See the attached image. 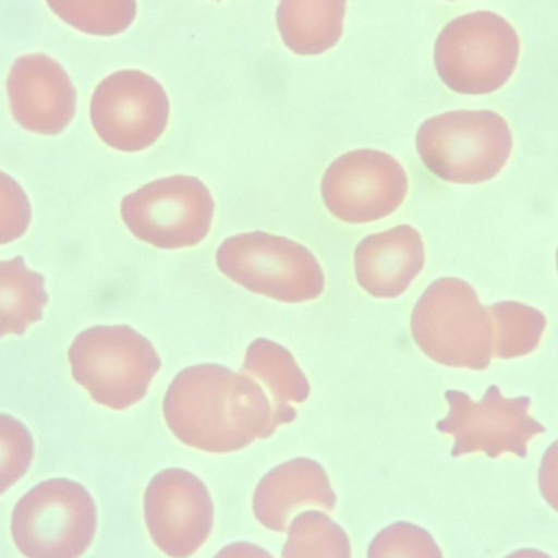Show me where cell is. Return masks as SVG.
I'll use <instances>...</instances> for the list:
<instances>
[{"label":"cell","instance_id":"cell-1","mask_svg":"<svg viewBox=\"0 0 558 558\" xmlns=\"http://www.w3.org/2000/svg\"><path fill=\"white\" fill-rule=\"evenodd\" d=\"M172 435L189 448L231 454L279 428L264 387L221 364H196L177 374L163 399Z\"/></svg>","mask_w":558,"mask_h":558},{"label":"cell","instance_id":"cell-2","mask_svg":"<svg viewBox=\"0 0 558 558\" xmlns=\"http://www.w3.org/2000/svg\"><path fill=\"white\" fill-rule=\"evenodd\" d=\"M412 337L435 363L484 371L494 357V320L469 282L436 279L413 307Z\"/></svg>","mask_w":558,"mask_h":558},{"label":"cell","instance_id":"cell-3","mask_svg":"<svg viewBox=\"0 0 558 558\" xmlns=\"http://www.w3.org/2000/svg\"><path fill=\"white\" fill-rule=\"evenodd\" d=\"M72 377L98 405L131 409L149 392L162 367L154 344L130 325H97L69 348Z\"/></svg>","mask_w":558,"mask_h":558},{"label":"cell","instance_id":"cell-4","mask_svg":"<svg viewBox=\"0 0 558 558\" xmlns=\"http://www.w3.org/2000/svg\"><path fill=\"white\" fill-rule=\"evenodd\" d=\"M513 136L490 110H458L429 118L416 133V150L429 172L459 185L490 182L507 166Z\"/></svg>","mask_w":558,"mask_h":558},{"label":"cell","instance_id":"cell-5","mask_svg":"<svg viewBox=\"0 0 558 558\" xmlns=\"http://www.w3.org/2000/svg\"><path fill=\"white\" fill-rule=\"evenodd\" d=\"M521 39L504 16L490 10L449 22L435 45V65L446 87L464 95L500 90L518 68Z\"/></svg>","mask_w":558,"mask_h":558},{"label":"cell","instance_id":"cell-6","mask_svg":"<svg viewBox=\"0 0 558 558\" xmlns=\"http://www.w3.org/2000/svg\"><path fill=\"white\" fill-rule=\"evenodd\" d=\"M98 511L90 492L71 478H51L13 508L10 534L25 558H81L90 549Z\"/></svg>","mask_w":558,"mask_h":558},{"label":"cell","instance_id":"cell-7","mask_svg":"<svg viewBox=\"0 0 558 558\" xmlns=\"http://www.w3.org/2000/svg\"><path fill=\"white\" fill-rule=\"evenodd\" d=\"M216 264L235 284L284 304L315 301L325 289L324 270L305 245L267 232L232 235L219 245Z\"/></svg>","mask_w":558,"mask_h":558},{"label":"cell","instance_id":"cell-8","mask_svg":"<svg viewBox=\"0 0 558 558\" xmlns=\"http://www.w3.org/2000/svg\"><path fill=\"white\" fill-rule=\"evenodd\" d=\"M215 211L208 186L190 175L147 183L121 202V218L131 234L162 251L202 244L211 231Z\"/></svg>","mask_w":558,"mask_h":558},{"label":"cell","instance_id":"cell-9","mask_svg":"<svg viewBox=\"0 0 558 558\" xmlns=\"http://www.w3.org/2000/svg\"><path fill=\"white\" fill-rule=\"evenodd\" d=\"M325 208L347 225L389 218L405 202L409 177L402 163L376 149H357L335 159L320 185Z\"/></svg>","mask_w":558,"mask_h":558},{"label":"cell","instance_id":"cell-10","mask_svg":"<svg viewBox=\"0 0 558 558\" xmlns=\"http://www.w3.org/2000/svg\"><path fill=\"white\" fill-rule=\"evenodd\" d=\"M170 101L166 88L146 72L118 71L98 84L92 95L90 121L111 149L141 153L166 133Z\"/></svg>","mask_w":558,"mask_h":558},{"label":"cell","instance_id":"cell-11","mask_svg":"<svg viewBox=\"0 0 558 558\" xmlns=\"http://www.w3.org/2000/svg\"><path fill=\"white\" fill-rule=\"evenodd\" d=\"M445 397L449 413L436 428L454 438L452 458L484 452L495 459L511 452L524 459L531 439L546 432L530 415L531 399H507L497 386H492L481 402L459 390H448Z\"/></svg>","mask_w":558,"mask_h":558},{"label":"cell","instance_id":"cell-12","mask_svg":"<svg viewBox=\"0 0 558 558\" xmlns=\"http://www.w3.org/2000/svg\"><path fill=\"white\" fill-rule=\"evenodd\" d=\"M144 520L160 553L190 558L211 534L215 504L202 478L185 469H166L147 485Z\"/></svg>","mask_w":558,"mask_h":558},{"label":"cell","instance_id":"cell-13","mask_svg":"<svg viewBox=\"0 0 558 558\" xmlns=\"http://www.w3.org/2000/svg\"><path fill=\"white\" fill-rule=\"evenodd\" d=\"M7 94L13 120L28 133L58 136L74 120L77 92L64 68L49 56L16 59Z\"/></svg>","mask_w":558,"mask_h":558},{"label":"cell","instance_id":"cell-14","mask_svg":"<svg viewBox=\"0 0 558 558\" xmlns=\"http://www.w3.org/2000/svg\"><path fill=\"white\" fill-rule=\"evenodd\" d=\"M425 267V244L410 226L367 235L354 251L356 281L376 299H396Z\"/></svg>","mask_w":558,"mask_h":558},{"label":"cell","instance_id":"cell-15","mask_svg":"<svg viewBox=\"0 0 558 558\" xmlns=\"http://www.w3.org/2000/svg\"><path fill=\"white\" fill-rule=\"evenodd\" d=\"M252 507L262 526L286 533L292 513L305 507L333 511L337 495L318 462L298 458L278 465L262 478Z\"/></svg>","mask_w":558,"mask_h":558},{"label":"cell","instance_id":"cell-16","mask_svg":"<svg viewBox=\"0 0 558 558\" xmlns=\"http://www.w3.org/2000/svg\"><path fill=\"white\" fill-rule=\"evenodd\" d=\"M344 15L347 0H279L278 32L294 54H324L340 41Z\"/></svg>","mask_w":558,"mask_h":558},{"label":"cell","instance_id":"cell-17","mask_svg":"<svg viewBox=\"0 0 558 558\" xmlns=\"http://www.w3.org/2000/svg\"><path fill=\"white\" fill-rule=\"evenodd\" d=\"M242 373L267 387L279 426L294 422L298 412L292 405L304 403L311 396L307 377L295 363L291 351L277 341L267 338L252 341L245 353Z\"/></svg>","mask_w":558,"mask_h":558},{"label":"cell","instance_id":"cell-18","mask_svg":"<svg viewBox=\"0 0 558 558\" xmlns=\"http://www.w3.org/2000/svg\"><path fill=\"white\" fill-rule=\"evenodd\" d=\"M48 301L45 277L29 270L25 258L0 262V338L25 333L41 320Z\"/></svg>","mask_w":558,"mask_h":558},{"label":"cell","instance_id":"cell-19","mask_svg":"<svg viewBox=\"0 0 558 558\" xmlns=\"http://www.w3.org/2000/svg\"><path fill=\"white\" fill-rule=\"evenodd\" d=\"M488 311L494 320V356L513 360L539 347L547 327L543 312L520 302H500Z\"/></svg>","mask_w":558,"mask_h":558},{"label":"cell","instance_id":"cell-20","mask_svg":"<svg viewBox=\"0 0 558 558\" xmlns=\"http://www.w3.org/2000/svg\"><path fill=\"white\" fill-rule=\"evenodd\" d=\"M46 3L62 22L92 36L121 35L137 15L136 0H46Z\"/></svg>","mask_w":558,"mask_h":558},{"label":"cell","instance_id":"cell-21","mask_svg":"<svg viewBox=\"0 0 558 558\" xmlns=\"http://www.w3.org/2000/svg\"><path fill=\"white\" fill-rule=\"evenodd\" d=\"M281 558H351V544L327 514L304 511L289 526Z\"/></svg>","mask_w":558,"mask_h":558},{"label":"cell","instance_id":"cell-22","mask_svg":"<svg viewBox=\"0 0 558 558\" xmlns=\"http://www.w3.org/2000/svg\"><path fill=\"white\" fill-rule=\"evenodd\" d=\"M35 459V439L25 423L0 413V497L25 477Z\"/></svg>","mask_w":558,"mask_h":558},{"label":"cell","instance_id":"cell-23","mask_svg":"<svg viewBox=\"0 0 558 558\" xmlns=\"http://www.w3.org/2000/svg\"><path fill=\"white\" fill-rule=\"evenodd\" d=\"M367 558H442V553L428 531L402 521L374 537Z\"/></svg>","mask_w":558,"mask_h":558},{"label":"cell","instance_id":"cell-24","mask_svg":"<svg viewBox=\"0 0 558 558\" xmlns=\"http://www.w3.org/2000/svg\"><path fill=\"white\" fill-rule=\"evenodd\" d=\"M32 222V205L25 190L0 170V245L19 241Z\"/></svg>","mask_w":558,"mask_h":558},{"label":"cell","instance_id":"cell-25","mask_svg":"<svg viewBox=\"0 0 558 558\" xmlns=\"http://www.w3.org/2000/svg\"><path fill=\"white\" fill-rule=\"evenodd\" d=\"M539 487L544 500L558 513V441L547 449L541 462Z\"/></svg>","mask_w":558,"mask_h":558},{"label":"cell","instance_id":"cell-26","mask_svg":"<svg viewBox=\"0 0 558 558\" xmlns=\"http://www.w3.org/2000/svg\"><path fill=\"white\" fill-rule=\"evenodd\" d=\"M213 558H275L267 550L251 543H235L219 550Z\"/></svg>","mask_w":558,"mask_h":558},{"label":"cell","instance_id":"cell-27","mask_svg":"<svg viewBox=\"0 0 558 558\" xmlns=\"http://www.w3.org/2000/svg\"><path fill=\"white\" fill-rule=\"evenodd\" d=\"M507 558H553L547 556V554L541 553V550H534V549H524V550H518V553L511 554V556H508Z\"/></svg>","mask_w":558,"mask_h":558},{"label":"cell","instance_id":"cell-28","mask_svg":"<svg viewBox=\"0 0 558 558\" xmlns=\"http://www.w3.org/2000/svg\"><path fill=\"white\" fill-rule=\"evenodd\" d=\"M557 267H558V252H557Z\"/></svg>","mask_w":558,"mask_h":558}]
</instances>
